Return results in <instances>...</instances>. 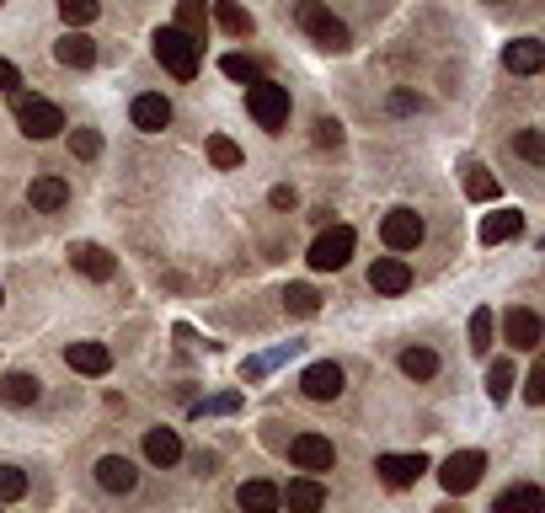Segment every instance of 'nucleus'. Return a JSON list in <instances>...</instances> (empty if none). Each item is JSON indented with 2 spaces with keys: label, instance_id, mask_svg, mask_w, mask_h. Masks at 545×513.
Returning <instances> with one entry per match:
<instances>
[{
  "label": "nucleus",
  "instance_id": "nucleus-1",
  "mask_svg": "<svg viewBox=\"0 0 545 513\" xmlns=\"http://www.w3.org/2000/svg\"><path fill=\"white\" fill-rule=\"evenodd\" d=\"M150 49H155V59H161V65H166L171 75H177V81H193L198 65H204V43L188 38L182 27H155Z\"/></svg>",
  "mask_w": 545,
  "mask_h": 513
},
{
  "label": "nucleus",
  "instance_id": "nucleus-2",
  "mask_svg": "<svg viewBox=\"0 0 545 513\" xmlns=\"http://www.w3.org/2000/svg\"><path fill=\"white\" fill-rule=\"evenodd\" d=\"M11 113H17L27 139H54L65 129V113H59L49 97H33V91H11Z\"/></svg>",
  "mask_w": 545,
  "mask_h": 513
},
{
  "label": "nucleus",
  "instance_id": "nucleus-3",
  "mask_svg": "<svg viewBox=\"0 0 545 513\" xmlns=\"http://www.w3.org/2000/svg\"><path fill=\"white\" fill-rule=\"evenodd\" d=\"M246 113L257 118V129H268V134H278L289 123V86H278V81H257L246 86Z\"/></svg>",
  "mask_w": 545,
  "mask_h": 513
},
{
  "label": "nucleus",
  "instance_id": "nucleus-4",
  "mask_svg": "<svg viewBox=\"0 0 545 513\" xmlns=\"http://www.w3.org/2000/svg\"><path fill=\"white\" fill-rule=\"evenodd\" d=\"M294 22H300L305 33L316 38L321 49H332V54H342V49L353 43V38H348V27H342V22L332 17V11L321 6V0H300V6H294Z\"/></svg>",
  "mask_w": 545,
  "mask_h": 513
},
{
  "label": "nucleus",
  "instance_id": "nucleus-5",
  "mask_svg": "<svg viewBox=\"0 0 545 513\" xmlns=\"http://www.w3.org/2000/svg\"><path fill=\"white\" fill-rule=\"evenodd\" d=\"M353 246H358L353 225H332V230H321V236L310 241V257H305V262H310L316 273H337V268H348Z\"/></svg>",
  "mask_w": 545,
  "mask_h": 513
},
{
  "label": "nucleus",
  "instance_id": "nucleus-6",
  "mask_svg": "<svg viewBox=\"0 0 545 513\" xmlns=\"http://www.w3.org/2000/svg\"><path fill=\"white\" fill-rule=\"evenodd\" d=\"M481 476H487V455H481V449H455V455H449V460L439 465L444 492H455V497H465Z\"/></svg>",
  "mask_w": 545,
  "mask_h": 513
},
{
  "label": "nucleus",
  "instance_id": "nucleus-7",
  "mask_svg": "<svg viewBox=\"0 0 545 513\" xmlns=\"http://www.w3.org/2000/svg\"><path fill=\"white\" fill-rule=\"evenodd\" d=\"M380 236H385L391 252H417L423 236H428V225H423V214H417V209H391L380 220Z\"/></svg>",
  "mask_w": 545,
  "mask_h": 513
},
{
  "label": "nucleus",
  "instance_id": "nucleus-8",
  "mask_svg": "<svg viewBox=\"0 0 545 513\" xmlns=\"http://www.w3.org/2000/svg\"><path fill=\"white\" fill-rule=\"evenodd\" d=\"M289 460L300 465V471H332V465H337V449H332V439H326V433H294Z\"/></svg>",
  "mask_w": 545,
  "mask_h": 513
},
{
  "label": "nucleus",
  "instance_id": "nucleus-9",
  "mask_svg": "<svg viewBox=\"0 0 545 513\" xmlns=\"http://www.w3.org/2000/svg\"><path fill=\"white\" fill-rule=\"evenodd\" d=\"M540 337H545V326H540V316H535L529 305H513L508 316H503V342H508V348L535 353V348H540Z\"/></svg>",
  "mask_w": 545,
  "mask_h": 513
},
{
  "label": "nucleus",
  "instance_id": "nucleus-10",
  "mask_svg": "<svg viewBox=\"0 0 545 513\" xmlns=\"http://www.w3.org/2000/svg\"><path fill=\"white\" fill-rule=\"evenodd\" d=\"M70 268L97 278V284H107V278L118 273V257L107 252V246H97V241H70Z\"/></svg>",
  "mask_w": 545,
  "mask_h": 513
},
{
  "label": "nucleus",
  "instance_id": "nucleus-11",
  "mask_svg": "<svg viewBox=\"0 0 545 513\" xmlns=\"http://www.w3.org/2000/svg\"><path fill=\"white\" fill-rule=\"evenodd\" d=\"M375 471H380V481L385 487H417L423 481V471H428V455H380L375 460Z\"/></svg>",
  "mask_w": 545,
  "mask_h": 513
},
{
  "label": "nucleus",
  "instance_id": "nucleus-12",
  "mask_svg": "<svg viewBox=\"0 0 545 513\" xmlns=\"http://www.w3.org/2000/svg\"><path fill=\"white\" fill-rule=\"evenodd\" d=\"M278 508H289V513H321L326 508V487L316 476H300V481H289L284 492H278Z\"/></svg>",
  "mask_w": 545,
  "mask_h": 513
},
{
  "label": "nucleus",
  "instance_id": "nucleus-13",
  "mask_svg": "<svg viewBox=\"0 0 545 513\" xmlns=\"http://www.w3.org/2000/svg\"><path fill=\"white\" fill-rule=\"evenodd\" d=\"M300 391H305L310 401H337V396H342V369H337L332 359L310 364L305 375H300Z\"/></svg>",
  "mask_w": 545,
  "mask_h": 513
},
{
  "label": "nucleus",
  "instance_id": "nucleus-14",
  "mask_svg": "<svg viewBox=\"0 0 545 513\" xmlns=\"http://www.w3.org/2000/svg\"><path fill=\"white\" fill-rule=\"evenodd\" d=\"M65 364L75 375H107V369H113V348H107V342H70Z\"/></svg>",
  "mask_w": 545,
  "mask_h": 513
},
{
  "label": "nucleus",
  "instance_id": "nucleus-15",
  "mask_svg": "<svg viewBox=\"0 0 545 513\" xmlns=\"http://www.w3.org/2000/svg\"><path fill=\"white\" fill-rule=\"evenodd\" d=\"M369 289L375 294H407L412 289V268L401 257H375V268H369Z\"/></svg>",
  "mask_w": 545,
  "mask_h": 513
},
{
  "label": "nucleus",
  "instance_id": "nucleus-16",
  "mask_svg": "<svg viewBox=\"0 0 545 513\" xmlns=\"http://www.w3.org/2000/svg\"><path fill=\"white\" fill-rule=\"evenodd\" d=\"M54 59H59V65H70V70H91V65H97V43H91L81 27H70V33L54 43Z\"/></svg>",
  "mask_w": 545,
  "mask_h": 513
},
{
  "label": "nucleus",
  "instance_id": "nucleus-17",
  "mask_svg": "<svg viewBox=\"0 0 545 513\" xmlns=\"http://www.w3.org/2000/svg\"><path fill=\"white\" fill-rule=\"evenodd\" d=\"M545 65V43L540 38H513L503 49V70L508 75H535Z\"/></svg>",
  "mask_w": 545,
  "mask_h": 513
},
{
  "label": "nucleus",
  "instance_id": "nucleus-18",
  "mask_svg": "<svg viewBox=\"0 0 545 513\" xmlns=\"http://www.w3.org/2000/svg\"><path fill=\"white\" fill-rule=\"evenodd\" d=\"M129 118H134V129H145V134H161L166 123H171V102L161 97V91H150V97H134Z\"/></svg>",
  "mask_w": 545,
  "mask_h": 513
},
{
  "label": "nucleus",
  "instance_id": "nucleus-19",
  "mask_svg": "<svg viewBox=\"0 0 545 513\" xmlns=\"http://www.w3.org/2000/svg\"><path fill=\"white\" fill-rule=\"evenodd\" d=\"M97 487L102 492H134L139 487V471L123 455H102L97 460Z\"/></svg>",
  "mask_w": 545,
  "mask_h": 513
},
{
  "label": "nucleus",
  "instance_id": "nucleus-20",
  "mask_svg": "<svg viewBox=\"0 0 545 513\" xmlns=\"http://www.w3.org/2000/svg\"><path fill=\"white\" fill-rule=\"evenodd\" d=\"M27 204H33L38 214H54V209H65V204H70V188H65V177H33V182H27Z\"/></svg>",
  "mask_w": 545,
  "mask_h": 513
},
{
  "label": "nucleus",
  "instance_id": "nucleus-21",
  "mask_svg": "<svg viewBox=\"0 0 545 513\" xmlns=\"http://www.w3.org/2000/svg\"><path fill=\"white\" fill-rule=\"evenodd\" d=\"M492 513H545V492H540V487H529V481H519V487L497 492Z\"/></svg>",
  "mask_w": 545,
  "mask_h": 513
},
{
  "label": "nucleus",
  "instance_id": "nucleus-22",
  "mask_svg": "<svg viewBox=\"0 0 545 513\" xmlns=\"http://www.w3.org/2000/svg\"><path fill=\"white\" fill-rule=\"evenodd\" d=\"M38 396H43L38 375H22V369H11V375H0V401H6V407H33Z\"/></svg>",
  "mask_w": 545,
  "mask_h": 513
},
{
  "label": "nucleus",
  "instance_id": "nucleus-23",
  "mask_svg": "<svg viewBox=\"0 0 545 513\" xmlns=\"http://www.w3.org/2000/svg\"><path fill=\"white\" fill-rule=\"evenodd\" d=\"M145 460L150 465H177L182 460V439L171 428H150L145 433Z\"/></svg>",
  "mask_w": 545,
  "mask_h": 513
},
{
  "label": "nucleus",
  "instance_id": "nucleus-24",
  "mask_svg": "<svg viewBox=\"0 0 545 513\" xmlns=\"http://www.w3.org/2000/svg\"><path fill=\"white\" fill-rule=\"evenodd\" d=\"M236 503H241V513H278V487L273 481H241Z\"/></svg>",
  "mask_w": 545,
  "mask_h": 513
},
{
  "label": "nucleus",
  "instance_id": "nucleus-25",
  "mask_svg": "<svg viewBox=\"0 0 545 513\" xmlns=\"http://www.w3.org/2000/svg\"><path fill=\"white\" fill-rule=\"evenodd\" d=\"M519 230H524V214H519V209H497V214H487V220H481V241L497 246V241H513Z\"/></svg>",
  "mask_w": 545,
  "mask_h": 513
},
{
  "label": "nucleus",
  "instance_id": "nucleus-26",
  "mask_svg": "<svg viewBox=\"0 0 545 513\" xmlns=\"http://www.w3.org/2000/svg\"><path fill=\"white\" fill-rule=\"evenodd\" d=\"M214 22H220L230 38H252V27H257V22H252V11L236 6V0H214Z\"/></svg>",
  "mask_w": 545,
  "mask_h": 513
},
{
  "label": "nucleus",
  "instance_id": "nucleus-27",
  "mask_svg": "<svg viewBox=\"0 0 545 513\" xmlns=\"http://www.w3.org/2000/svg\"><path fill=\"white\" fill-rule=\"evenodd\" d=\"M401 375H407V380H433V375H439V353H433V348H407V353H401Z\"/></svg>",
  "mask_w": 545,
  "mask_h": 513
},
{
  "label": "nucleus",
  "instance_id": "nucleus-28",
  "mask_svg": "<svg viewBox=\"0 0 545 513\" xmlns=\"http://www.w3.org/2000/svg\"><path fill=\"white\" fill-rule=\"evenodd\" d=\"M513 380H519V369H513L508 359H497V364L487 369V396L497 401V407H503V401L513 396Z\"/></svg>",
  "mask_w": 545,
  "mask_h": 513
},
{
  "label": "nucleus",
  "instance_id": "nucleus-29",
  "mask_svg": "<svg viewBox=\"0 0 545 513\" xmlns=\"http://www.w3.org/2000/svg\"><path fill=\"white\" fill-rule=\"evenodd\" d=\"M465 193H471L476 198V204H492V198H497V177H492V171L487 166H465Z\"/></svg>",
  "mask_w": 545,
  "mask_h": 513
},
{
  "label": "nucleus",
  "instance_id": "nucleus-30",
  "mask_svg": "<svg viewBox=\"0 0 545 513\" xmlns=\"http://www.w3.org/2000/svg\"><path fill=\"white\" fill-rule=\"evenodd\" d=\"M284 310H294V316H316V310H321V294L310 289V284H289V289H284Z\"/></svg>",
  "mask_w": 545,
  "mask_h": 513
},
{
  "label": "nucleus",
  "instance_id": "nucleus-31",
  "mask_svg": "<svg viewBox=\"0 0 545 513\" xmlns=\"http://www.w3.org/2000/svg\"><path fill=\"white\" fill-rule=\"evenodd\" d=\"M209 161H214V166H220V171H236V166L246 161V155H241V145H236V139H225V134H214V139H209Z\"/></svg>",
  "mask_w": 545,
  "mask_h": 513
},
{
  "label": "nucleus",
  "instance_id": "nucleus-32",
  "mask_svg": "<svg viewBox=\"0 0 545 513\" xmlns=\"http://www.w3.org/2000/svg\"><path fill=\"white\" fill-rule=\"evenodd\" d=\"M177 27L188 38H204V0H177Z\"/></svg>",
  "mask_w": 545,
  "mask_h": 513
},
{
  "label": "nucleus",
  "instance_id": "nucleus-33",
  "mask_svg": "<svg viewBox=\"0 0 545 513\" xmlns=\"http://www.w3.org/2000/svg\"><path fill=\"white\" fill-rule=\"evenodd\" d=\"M27 497V471L22 465H0V503H17Z\"/></svg>",
  "mask_w": 545,
  "mask_h": 513
},
{
  "label": "nucleus",
  "instance_id": "nucleus-34",
  "mask_svg": "<svg viewBox=\"0 0 545 513\" xmlns=\"http://www.w3.org/2000/svg\"><path fill=\"white\" fill-rule=\"evenodd\" d=\"M59 17L70 27H86V22H97V0H59Z\"/></svg>",
  "mask_w": 545,
  "mask_h": 513
},
{
  "label": "nucleus",
  "instance_id": "nucleus-35",
  "mask_svg": "<svg viewBox=\"0 0 545 513\" xmlns=\"http://www.w3.org/2000/svg\"><path fill=\"white\" fill-rule=\"evenodd\" d=\"M70 155H81V161H97V155H102V134H97V129H75V134H70Z\"/></svg>",
  "mask_w": 545,
  "mask_h": 513
},
{
  "label": "nucleus",
  "instance_id": "nucleus-36",
  "mask_svg": "<svg viewBox=\"0 0 545 513\" xmlns=\"http://www.w3.org/2000/svg\"><path fill=\"white\" fill-rule=\"evenodd\" d=\"M471 353H492V310L471 316Z\"/></svg>",
  "mask_w": 545,
  "mask_h": 513
},
{
  "label": "nucleus",
  "instance_id": "nucleus-37",
  "mask_svg": "<svg viewBox=\"0 0 545 513\" xmlns=\"http://www.w3.org/2000/svg\"><path fill=\"white\" fill-rule=\"evenodd\" d=\"M241 407V396L236 391H220V396H209V401H198L193 417H225V412H236Z\"/></svg>",
  "mask_w": 545,
  "mask_h": 513
},
{
  "label": "nucleus",
  "instance_id": "nucleus-38",
  "mask_svg": "<svg viewBox=\"0 0 545 513\" xmlns=\"http://www.w3.org/2000/svg\"><path fill=\"white\" fill-rule=\"evenodd\" d=\"M220 70L230 75V81H246V86L257 81V65H252L246 54H225V59H220Z\"/></svg>",
  "mask_w": 545,
  "mask_h": 513
},
{
  "label": "nucleus",
  "instance_id": "nucleus-39",
  "mask_svg": "<svg viewBox=\"0 0 545 513\" xmlns=\"http://www.w3.org/2000/svg\"><path fill=\"white\" fill-rule=\"evenodd\" d=\"M513 150H519V155H524L529 166H540V161H545V139H540L535 129H524L519 139H513Z\"/></svg>",
  "mask_w": 545,
  "mask_h": 513
},
{
  "label": "nucleus",
  "instance_id": "nucleus-40",
  "mask_svg": "<svg viewBox=\"0 0 545 513\" xmlns=\"http://www.w3.org/2000/svg\"><path fill=\"white\" fill-rule=\"evenodd\" d=\"M316 145L321 150H337L342 145V123L337 118H316Z\"/></svg>",
  "mask_w": 545,
  "mask_h": 513
},
{
  "label": "nucleus",
  "instance_id": "nucleus-41",
  "mask_svg": "<svg viewBox=\"0 0 545 513\" xmlns=\"http://www.w3.org/2000/svg\"><path fill=\"white\" fill-rule=\"evenodd\" d=\"M524 401H529V407H540V401H545V364H535V369H529V385H524Z\"/></svg>",
  "mask_w": 545,
  "mask_h": 513
},
{
  "label": "nucleus",
  "instance_id": "nucleus-42",
  "mask_svg": "<svg viewBox=\"0 0 545 513\" xmlns=\"http://www.w3.org/2000/svg\"><path fill=\"white\" fill-rule=\"evenodd\" d=\"M17 86H22L17 65H11V59H0V91H17Z\"/></svg>",
  "mask_w": 545,
  "mask_h": 513
},
{
  "label": "nucleus",
  "instance_id": "nucleus-43",
  "mask_svg": "<svg viewBox=\"0 0 545 513\" xmlns=\"http://www.w3.org/2000/svg\"><path fill=\"white\" fill-rule=\"evenodd\" d=\"M193 465H198V476H214V465H220V455H209V449H198V455H193Z\"/></svg>",
  "mask_w": 545,
  "mask_h": 513
},
{
  "label": "nucleus",
  "instance_id": "nucleus-44",
  "mask_svg": "<svg viewBox=\"0 0 545 513\" xmlns=\"http://www.w3.org/2000/svg\"><path fill=\"white\" fill-rule=\"evenodd\" d=\"M268 204H273V209H294V188H273Z\"/></svg>",
  "mask_w": 545,
  "mask_h": 513
},
{
  "label": "nucleus",
  "instance_id": "nucleus-45",
  "mask_svg": "<svg viewBox=\"0 0 545 513\" xmlns=\"http://www.w3.org/2000/svg\"><path fill=\"white\" fill-rule=\"evenodd\" d=\"M412 107H417L412 91H396V97H391V113H412Z\"/></svg>",
  "mask_w": 545,
  "mask_h": 513
},
{
  "label": "nucleus",
  "instance_id": "nucleus-46",
  "mask_svg": "<svg viewBox=\"0 0 545 513\" xmlns=\"http://www.w3.org/2000/svg\"><path fill=\"white\" fill-rule=\"evenodd\" d=\"M433 513H465L460 503H444V508H433Z\"/></svg>",
  "mask_w": 545,
  "mask_h": 513
},
{
  "label": "nucleus",
  "instance_id": "nucleus-47",
  "mask_svg": "<svg viewBox=\"0 0 545 513\" xmlns=\"http://www.w3.org/2000/svg\"><path fill=\"white\" fill-rule=\"evenodd\" d=\"M0 305H6V289H0Z\"/></svg>",
  "mask_w": 545,
  "mask_h": 513
},
{
  "label": "nucleus",
  "instance_id": "nucleus-48",
  "mask_svg": "<svg viewBox=\"0 0 545 513\" xmlns=\"http://www.w3.org/2000/svg\"><path fill=\"white\" fill-rule=\"evenodd\" d=\"M492 6H503V0H492Z\"/></svg>",
  "mask_w": 545,
  "mask_h": 513
},
{
  "label": "nucleus",
  "instance_id": "nucleus-49",
  "mask_svg": "<svg viewBox=\"0 0 545 513\" xmlns=\"http://www.w3.org/2000/svg\"><path fill=\"white\" fill-rule=\"evenodd\" d=\"M0 6H6V0H0Z\"/></svg>",
  "mask_w": 545,
  "mask_h": 513
}]
</instances>
